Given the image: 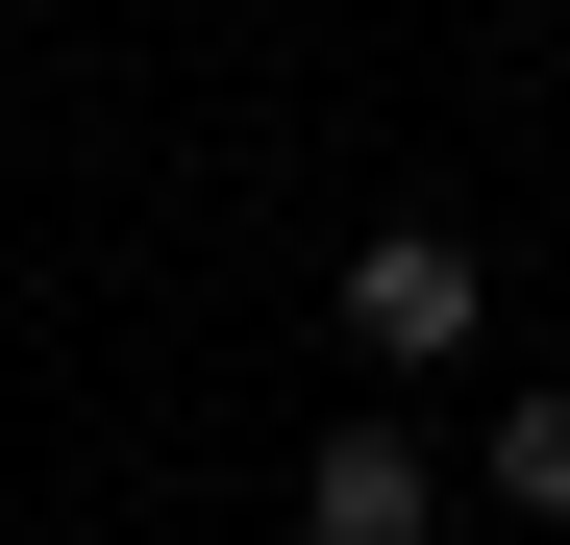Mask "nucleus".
<instances>
[{
	"mask_svg": "<svg viewBox=\"0 0 570 545\" xmlns=\"http://www.w3.org/2000/svg\"><path fill=\"white\" fill-rule=\"evenodd\" d=\"M471 298H497V272H471L446 224H372L347 248V347H372V373H471Z\"/></svg>",
	"mask_w": 570,
	"mask_h": 545,
	"instance_id": "1",
	"label": "nucleus"
},
{
	"mask_svg": "<svg viewBox=\"0 0 570 545\" xmlns=\"http://www.w3.org/2000/svg\"><path fill=\"white\" fill-rule=\"evenodd\" d=\"M471 472H497L521 521H570V397H497V446H471Z\"/></svg>",
	"mask_w": 570,
	"mask_h": 545,
	"instance_id": "3",
	"label": "nucleus"
},
{
	"mask_svg": "<svg viewBox=\"0 0 570 545\" xmlns=\"http://www.w3.org/2000/svg\"><path fill=\"white\" fill-rule=\"evenodd\" d=\"M298 545H446V446L422 422H323L298 446Z\"/></svg>",
	"mask_w": 570,
	"mask_h": 545,
	"instance_id": "2",
	"label": "nucleus"
}]
</instances>
